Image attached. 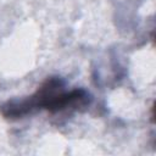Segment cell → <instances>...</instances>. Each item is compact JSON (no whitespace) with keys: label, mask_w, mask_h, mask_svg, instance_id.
<instances>
[{"label":"cell","mask_w":156,"mask_h":156,"mask_svg":"<svg viewBox=\"0 0 156 156\" xmlns=\"http://www.w3.org/2000/svg\"><path fill=\"white\" fill-rule=\"evenodd\" d=\"M90 101L91 98L87 90L82 88L65 90V80L61 77H50L30 96L5 102L0 107V112L5 118L16 119L38 110H46L54 113L69 107L79 108L89 105Z\"/></svg>","instance_id":"obj_1"}]
</instances>
